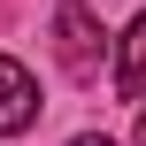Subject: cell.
<instances>
[{
	"mask_svg": "<svg viewBox=\"0 0 146 146\" xmlns=\"http://www.w3.org/2000/svg\"><path fill=\"white\" fill-rule=\"evenodd\" d=\"M54 54H62L69 77H92V62H100V15H92L85 0H69V8L54 15Z\"/></svg>",
	"mask_w": 146,
	"mask_h": 146,
	"instance_id": "obj_1",
	"label": "cell"
},
{
	"mask_svg": "<svg viewBox=\"0 0 146 146\" xmlns=\"http://www.w3.org/2000/svg\"><path fill=\"white\" fill-rule=\"evenodd\" d=\"M38 123V77L15 62V54H0V139H15V131H31Z\"/></svg>",
	"mask_w": 146,
	"mask_h": 146,
	"instance_id": "obj_2",
	"label": "cell"
},
{
	"mask_svg": "<svg viewBox=\"0 0 146 146\" xmlns=\"http://www.w3.org/2000/svg\"><path fill=\"white\" fill-rule=\"evenodd\" d=\"M115 92L146 100V15H131V31L115 38Z\"/></svg>",
	"mask_w": 146,
	"mask_h": 146,
	"instance_id": "obj_3",
	"label": "cell"
},
{
	"mask_svg": "<svg viewBox=\"0 0 146 146\" xmlns=\"http://www.w3.org/2000/svg\"><path fill=\"white\" fill-rule=\"evenodd\" d=\"M69 146H115V139H100V131H85V139H69Z\"/></svg>",
	"mask_w": 146,
	"mask_h": 146,
	"instance_id": "obj_4",
	"label": "cell"
},
{
	"mask_svg": "<svg viewBox=\"0 0 146 146\" xmlns=\"http://www.w3.org/2000/svg\"><path fill=\"white\" fill-rule=\"evenodd\" d=\"M139 146H146V100H139Z\"/></svg>",
	"mask_w": 146,
	"mask_h": 146,
	"instance_id": "obj_5",
	"label": "cell"
}]
</instances>
